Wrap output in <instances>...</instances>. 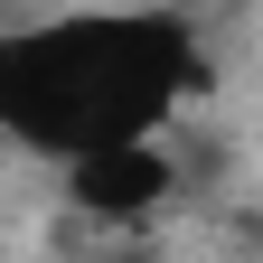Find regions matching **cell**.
<instances>
[{
	"label": "cell",
	"instance_id": "6da1fadb",
	"mask_svg": "<svg viewBox=\"0 0 263 263\" xmlns=\"http://www.w3.org/2000/svg\"><path fill=\"white\" fill-rule=\"evenodd\" d=\"M188 85V28L179 19H66L0 57V113L38 151L141 141Z\"/></svg>",
	"mask_w": 263,
	"mask_h": 263
},
{
	"label": "cell",
	"instance_id": "7a4b0ae2",
	"mask_svg": "<svg viewBox=\"0 0 263 263\" xmlns=\"http://www.w3.org/2000/svg\"><path fill=\"white\" fill-rule=\"evenodd\" d=\"M160 188H170V160H160L151 141H94V151H76V197L104 207V216L151 207Z\"/></svg>",
	"mask_w": 263,
	"mask_h": 263
}]
</instances>
